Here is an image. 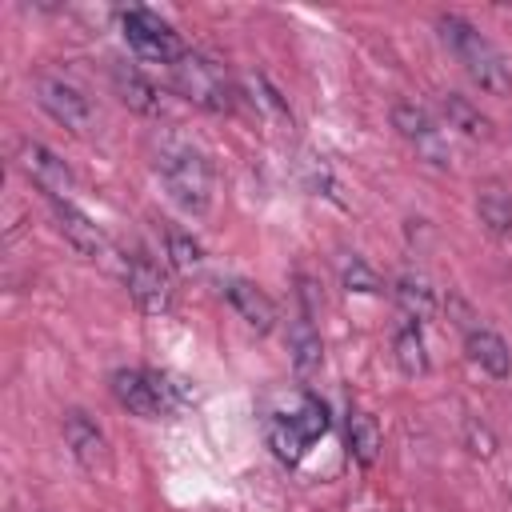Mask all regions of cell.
<instances>
[{"instance_id": "6da1fadb", "label": "cell", "mask_w": 512, "mask_h": 512, "mask_svg": "<svg viewBox=\"0 0 512 512\" xmlns=\"http://www.w3.org/2000/svg\"><path fill=\"white\" fill-rule=\"evenodd\" d=\"M156 172H160L168 196L184 212L200 216V212L212 208V168H208V160H204V152L196 144H188V140H180L172 132L160 136L156 140Z\"/></svg>"}, {"instance_id": "7a4b0ae2", "label": "cell", "mask_w": 512, "mask_h": 512, "mask_svg": "<svg viewBox=\"0 0 512 512\" xmlns=\"http://www.w3.org/2000/svg\"><path fill=\"white\" fill-rule=\"evenodd\" d=\"M112 396L132 416H144V420L176 416L192 404L188 380H180L172 372H156V368H116L112 372Z\"/></svg>"}, {"instance_id": "3957f363", "label": "cell", "mask_w": 512, "mask_h": 512, "mask_svg": "<svg viewBox=\"0 0 512 512\" xmlns=\"http://www.w3.org/2000/svg\"><path fill=\"white\" fill-rule=\"evenodd\" d=\"M436 28H440V40L452 48V56L464 64V72L472 76V84H480L492 96L512 92V72L504 64V56L496 52V44L488 36H480V28H472L464 16H440Z\"/></svg>"}, {"instance_id": "277c9868", "label": "cell", "mask_w": 512, "mask_h": 512, "mask_svg": "<svg viewBox=\"0 0 512 512\" xmlns=\"http://www.w3.org/2000/svg\"><path fill=\"white\" fill-rule=\"evenodd\" d=\"M328 424H332V420H328L324 400H316V396L304 392V396L296 400V408L268 416L264 436H268V448L276 452L280 464H300V460L308 456V448L328 432Z\"/></svg>"}, {"instance_id": "5b68a950", "label": "cell", "mask_w": 512, "mask_h": 512, "mask_svg": "<svg viewBox=\"0 0 512 512\" xmlns=\"http://www.w3.org/2000/svg\"><path fill=\"white\" fill-rule=\"evenodd\" d=\"M172 84L184 100H192L196 108L204 112H232L236 108V84L232 76L224 72V64H216L212 56L204 52H184L176 64H172Z\"/></svg>"}, {"instance_id": "8992f818", "label": "cell", "mask_w": 512, "mask_h": 512, "mask_svg": "<svg viewBox=\"0 0 512 512\" xmlns=\"http://www.w3.org/2000/svg\"><path fill=\"white\" fill-rule=\"evenodd\" d=\"M120 28H124V40H128V48L140 56V60H152V64H176L188 48L180 44V36L172 32V24L168 20H160L156 12H148V8H128V12H120Z\"/></svg>"}, {"instance_id": "52a82bcc", "label": "cell", "mask_w": 512, "mask_h": 512, "mask_svg": "<svg viewBox=\"0 0 512 512\" xmlns=\"http://www.w3.org/2000/svg\"><path fill=\"white\" fill-rule=\"evenodd\" d=\"M36 100L52 120H60L72 132H88L96 124V108H92L88 92L80 84H72L68 76H60V72H40L36 76Z\"/></svg>"}, {"instance_id": "ba28073f", "label": "cell", "mask_w": 512, "mask_h": 512, "mask_svg": "<svg viewBox=\"0 0 512 512\" xmlns=\"http://www.w3.org/2000/svg\"><path fill=\"white\" fill-rule=\"evenodd\" d=\"M16 168L48 196V200H68L76 192V176L72 168L40 140H20L16 144Z\"/></svg>"}, {"instance_id": "9c48e42d", "label": "cell", "mask_w": 512, "mask_h": 512, "mask_svg": "<svg viewBox=\"0 0 512 512\" xmlns=\"http://www.w3.org/2000/svg\"><path fill=\"white\" fill-rule=\"evenodd\" d=\"M64 440L76 456V464L88 472V476H108L112 468V452H108V436L100 432V424L80 412V408H68L64 412Z\"/></svg>"}, {"instance_id": "30bf717a", "label": "cell", "mask_w": 512, "mask_h": 512, "mask_svg": "<svg viewBox=\"0 0 512 512\" xmlns=\"http://www.w3.org/2000/svg\"><path fill=\"white\" fill-rule=\"evenodd\" d=\"M392 128L428 160V164H436V168H448V144H444V132L436 128V120L420 108V104H412V100H400L396 108H392Z\"/></svg>"}, {"instance_id": "8fae6325", "label": "cell", "mask_w": 512, "mask_h": 512, "mask_svg": "<svg viewBox=\"0 0 512 512\" xmlns=\"http://www.w3.org/2000/svg\"><path fill=\"white\" fill-rule=\"evenodd\" d=\"M124 284H128L132 304H136L144 316H164V312H172V288H168V280L160 276V268H156L148 256L132 252V256L124 260Z\"/></svg>"}, {"instance_id": "7c38bea8", "label": "cell", "mask_w": 512, "mask_h": 512, "mask_svg": "<svg viewBox=\"0 0 512 512\" xmlns=\"http://www.w3.org/2000/svg\"><path fill=\"white\" fill-rule=\"evenodd\" d=\"M52 216H56V228L64 232V240H68L80 256H88V260H104V256L112 252L104 228H100L88 212H80L72 200H52Z\"/></svg>"}, {"instance_id": "4fadbf2b", "label": "cell", "mask_w": 512, "mask_h": 512, "mask_svg": "<svg viewBox=\"0 0 512 512\" xmlns=\"http://www.w3.org/2000/svg\"><path fill=\"white\" fill-rule=\"evenodd\" d=\"M224 296H228V304L236 308V316L248 328H256V332H272L276 328V304L252 280H228L224 284Z\"/></svg>"}, {"instance_id": "5bb4252c", "label": "cell", "mask_w": 512, "mask_h": 512, "mask_svg": "<svg viewBox=\"0 0 512 512\" xmlns=\"http://www.w3.org/2000/svg\"><path fill=\"white\" fill-rule=\"evenodd\" d=\"M464 352H468L472 364H480V368H484L488 376H496V380H504V376L512 372V352H508L504 336H496L492 328H468Z\"/></svg>"}, {"instance_id": "9a60e30c", "label": "cell", "mask_w": 512, "mask_h": 512, "mask_svg": "<svg viewBox=\"0 0 512 512\" xmlns=\"http://www.w3.org/2000/svg\"><path fill=\"white\" fill-rule=\"evenodd\" d=\"M288 356H292V368L300 380L316 376L320 364H324V344H320V332L312 328V316H296L292 332H288Z\"/></svg>"}, {"instance_id": "2e32d148", "label": "cell", "mask_w": 512, "mask_h": 512, "mask_svg": "<svg viewBox=\"0 0 512 512\" xmlns=\"http://www.w3.org/2000/svg\"><path fill=\"white\" fill-rule=\"evenodd\" d=\"M476 212L492 236H508L512 232V188L500 180H484L476 188Z\"/></svg>"}, {"instance_id": "e0dca14e", "label": "cell", "mask_w": 512, "mask_h": 512, "mask_svg": "<svg viewBox=\"0 0 512 512\" xmlns=\"http://www.w3.org/2000/svg\"><path fill=\"white\" fill-rule=\"evenodd\" d=\"M112 88H116V96H120L132 112H140V116H156V112H160L156 84H152L148 76H140L136 68L116 64V68H112Z\"/></svg>"}, {"instance_id": "ac0fdd59", "label": "cell", "mask_w": 512, "mask_h": 512, "mask_svg": "<svg viewBox=\"0 0 512 512\" xmlns=\"http://www.w3.org/2000/svg\"><path fill=\"white\" fill-rule=\"evenodd\" d=\"M396 304H400V312H404L412 324L436 316V292H432V284H428L424 276H412V272H404V276L396 280Z\"/></svg>"}, {"instance_id": "d6986e66", "label": "cell", "mask_w": 512, "mask_h": 512, "mask_svg": "<svg viewBox=\"0 0 512 512\" xmlns=\"http://www.w3.org/2000/svg\"><path fill=\"white\" fill-rule=\"evenodd\" d=\"M444 120H448V128H460V132L472 136V140H488V136H492L488 116H484L468 96H460V92H448V96H444Z\"/></svg>"}, {"instance_id": "ffe728a7", "label": "cell", "mask_w": 512, "mask_h": 512, "mask_svg": "<svg viewBox=\"0 0 512 512\" xmlns=\"http://www.w3.org/2000/svg\"><path fill=\"white\" fill-rule=\"evenodd\" d=\"M348 452L360 468H372L380 456V428L368 412H352L348 416Z\"/></svg>"}, {"instance_id": "44dd1931", "label": "cell", "mask_w": 512, "mask_h": 512, "mask_svg": "<svg viewBox=\"0 0 512 512\" xmlns=\"http://www.w3.org/2000/svg\"><path fill=\"white\" fill-rule=\"evenodd\" d=\"M392 348H396V364H400V372H404V376H424V372H428L424 336H420V328H416L412 320L396 328V336H392Z\"/></svg>"}, {"instance_id": "7402d4cb", "label": "cell", "mask_w": 512, "mask_h": 512, "mask_svg": "<svg viewBox=\"0 0 512 512\" xmlns=\"http://www.w3.org/2000/svg\"><path fill=\"white\" fill-rule=\"evenodd\" d=\"M244 92H248V100L268 116V120H280V124H288L292 128V112H288V104H284V96L260 76V72H248L244 76Z\"/></svg>"}, {"instance_id": "603a6c76", "label": "cell", "mask_w": 512, "mask_h": 512, "mask_svg": "<svg viewBox=\"0 0 512 512\" xmlns=\"http://www.w3.org/2000/svg\"><path fill=\"white\" fill-rule=\"evenodd\" d=\"M168 260H172V268L180 272V276H196L200 268H204V248L188 236V232H180V228H168Z\"/></svg>"}, {"instance_id": "cb8c5ba5", "label": "cell", "mask_w": 512, "mask_h": 512, "mask_svg": "<svg viewBox=\"0 0 512 512\" xmlns=\"http://www.w3.org/2000/svg\"><path fill=\"white\" fill-rule=\"evenodd\" d=\"M340 280H344V288H348V292H368V296L384 288V284H380V276L364 264V256H344V260H340Z\"/></svg>"}, {"instance_id": "d4e9b609", "label": "cell", "mask_w": 512, "mask_h": 512, "mask_svg": "<svg viewBox=\"0 0 512 512\" xmlns=\"http://www.w3.org/2000/svg\"><path fill=\"white\" fill-rule=\"evenodd\" d=\"M468 444H472L476 456H492V436L484 428H476V424H468Z\"/></svg>"}]
</instances>
